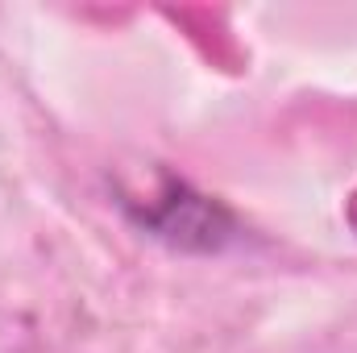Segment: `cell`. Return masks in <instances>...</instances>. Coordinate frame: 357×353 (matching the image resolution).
Returning a JSON list of instances; mask_svg holds the SVG:
<instances>
[{
  "label": "cell",
  "mask_w": 357,
  "mask_h": 353,
  "mask_svg": "<svg viewBox=\"0 0 357 353\" xmlns=\"http://www.w3.org/2000/svg\"><path fill=\"white\" fill-rule=\"evenodd\" d=\"M349 220H354V229H357V191H354V200H349Z\"/></svg>",
  "instance_id": "cell-1"
}]
</instances>
